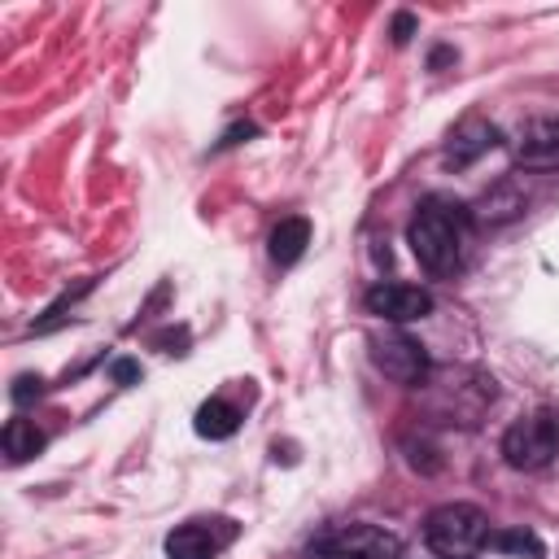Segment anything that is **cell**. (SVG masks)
<instances>
[{
  "label": "cell",
  "instance_id": "6da1fadb",
  "mask_svg": "<svg viewBox=\"0 0 559 559\" xmlns=\"http://www.w3.org/2000/svg\"><path fill=\"white\" fill-rule=\"evenodd\" d=\"M463 223H467V210L454 205V201H441V197H428L411 227H406V245L411 253L419 258V266L428 275H454L459 262H463Z\"/></svg>",
  "mask_w": 559,
  "mask_h": 559
},
{
  "label": "cell",
  "instance_id": "7a4b0ae2",
  "mask_svg": "<svg viewBox=\"0 0 559 559\" xmlns=\"http://www.w3.org/2000/svg\"><path fill=\"white\" fill-rule=\"evenodd\" d=\"M424 542L441 559H467L489 542V515L472 502H445L424 520Z\"/></svg>",
  "mask_w": 559,
  "mask_h": 559
},
{
  "label": "cell",
  "instance_id": "3957f363",
  "mask_svg": "<svg viewBox=\"0 0 559 559\" xmlns=\"http://www.w3.org/2000/svg\"><path fill=\"white\" fill-rule=\"evenodd\" d=\"M559 454V411H537L524 415L507 428L502 437V459L515 472H537Z\"/></svg>",
  "mask_w": 559,
  "mask_h": 559
},
{
  "label": "cell",
  "instance_id": "277c9868",
  "mask_svg": "<svg viewBox=\"0 0 559 559\" xmlns=\"http://www.w3.org/2000/svg\"><path fill=\"white\" fill-rule=\"evenodd\" d=\"M319 559H397L402 542L397 533L380 528V524H345L332 528L328 537H319Z\"/></svg>",
  "mask_w": 559,
  "mask_h": 559
},
{
  "label": "cell",
  "instance_id": "5b68a950",
  "mask_svg": "<svg viewBox=\"0 0 559 559\" xmlns=\"http://www.w3.org/2000/svg\"><path fill=\"white\" fill-rule=\"evenodd\" d=\"M371 362L397 380V384H424L432 362H428V349L406 336V332H384V336H371Z\"/></svg>",
  "mask_w": 559,
  "mask_h": 559
},
{
  "label": "cell",
  "instance_id": "8992f818",
  "mask_svg": "<svg viewBox=\"0 0 559 559\" xmlns=\"http://www.w3.org/2000/svg\"><path fill=\"white\" fill-rule=\"evenodd\" d=\"M367 310L376 319H389V323H415L424 314H432V293L419 288V284H371L367 288Z\"/></svg>",
  "mask_w": 559,
  "mask_h": 559
},
{
  "label": "cell",
  "instance_id": "52a82bcc",
  "mask_svg": "<svg viewBox=\"0 0 559 559\" xmlns=\"http://www.w3.org/2000/svg\"><path fill=\"white\" fill-rule=\"evenodd\" d=\"M231 537V520H188L166 537V559H214Z\"/></svg>",
  "mask_w": 559,
  "mask_h": 559
},
{
  "label": "cell",
  "instance_id": "ba28073f",
  "mask_svg": "<svg viewBox=\"0 0 559 559\" xmlns=\"http://www.w3.org/2000/svg\"><path fill=\"white\" fill-rule=\"evenodd\" d=\"M511 153L524 170H559V118H533L515 131Z\"/></svg>",
  "mask_w": 559,
  "mask_h": 559
},
{
  "label": "cell",
  "instance_id": "9c48e42d",
  "mask_svg": "<svg viewBox=\"0 0 559 559\" xmlns=\"http://www.w3.org/2000/svg\"><path fill=\"white\" fill-rule=\"evenodd\" d=\"M498 140H502V135H498V127H493V122H485V118H463V122L450 131L441 162H445V166H454V170H463V166H472L480 153H489Z\"/></svg>",
  "mask_w": 559,
  "mask_h": 559
},
{
  "label": "cell",
  "instance_id": "30bf717a",
  "mask_svg": "<svg viewBox=\"0 0 559 559\" xmlns=\"http://www.w3.org/2000/svg\"><path fill=\"white\" fill-rule=\"evenodd\" d=\"M524 205H528L524 183H520L515 175H507V179H498V183H493V188L472 205V218H476L480 227H502V223L520 218V214H524Z\"/></svg>",
  "mask_w": 559,
  "mask_h": 559
},
{
  "label": "cell",
  "instance_id": "8fae6325",
  "mask_svg": "<svg viewBox=\"0 0 559 559\" xmlns=\"http://www.w3.org/2000/svg\"><path fill=\"white\" fill-rule=\"evenodd\" d=\"M192 428H197V437H205V441H227V437L240 428V411H236L227 397H210V402L197 406Z\"/></svg>",
  "mask_w": 559,
  "mask_h": 559
},
{
  "label": "cell",
  "instance_id": "7c38bea8",
  "mask_svg": "<svg viewBox=\"0 0 559 559\" xmlns=\"http://www.w3.org/2000/svg\"><path fill=\"white\" fill-rule=\"evenodd\" d=\"M266 245H271V262L293 266V262L306 253V245H310V223H306V218H280Z\"/></svg>",
  "mask_w": 559,
  "mask_h": 559
},
{
  "label": "cell",
  "instance_id": "4fadbf2b",
  "mask_svg": "<svg viewBox=\"0 0 559 559\" xmlns=\"http://www.w3.org/2000/svg\"><path fill=\"white\" fill-rule=\"evenodd\" d=\"M4 459L17 467V463H26V459H35L39 450H44V432L35 428V419H22V415H13L9 424H4Z\"/></svg>",
  "mask_w": 559,
  "mask_h": 559
},
{
  "label": "cell",
  "instance_id": "5bb4252c",
  "mask_svg": "<svg viewBox=\"0 0 559 559\" xmlns=\"http://www.w3.org/2000/svg\"><path fill=\"white\" fill-rule=\"evenodd\" d=\"M485 550L515 555V559H542V555H546V542H542L533 528H498V533H489Z\"/></svg>",
  "mask_w": 559,
  "mask_h": 559
},
{
  "label": "cell",
  "instance_id": "9a60e30c",
  "mask_svg": "<svg viewBox=\"0 0 559 559\" xmlns=\"http://www.w3.org/2000/svg\"><path fill=\"white\" fill-rule=\"evenodd\" d=\"M9 393H13V402H17V406H26L31 397H39V393H44V380H39V376H17Z\"/></svg>",
  "mask_w": 559,
  "mask_h": 559
},
{
  "label": "cell",
  "instance_id": "2e32d148",
  "mask_svg": "<svg viewBox=\"0 0 559 559\" xmlns=\"http://www.w3.org/2000/svg\"><path fill=\"white\" fill-rule=\"evenodd\" d=\"M109 371H114V380H118V384H131V380H140V362H131V358H118Z\"/></svg>",
  "mask_w": 559,
  "mask_h": 559
},
{
  "label": "cell",
  "instance_id": "e0dca14e",
  "mask_svg": "<svg viewBox=\"0 0 559 559\" xmlns=\"http://www.w3.org/2000/svg\"><path fill=\"white\" fill-rule=\"evenodd\" d=\"M411 31H415V17H411V13H397V17H393V44H406Z\"/></svg>",
  "mask_w": 559,
  "mask_h": 559
}]
</instances>
